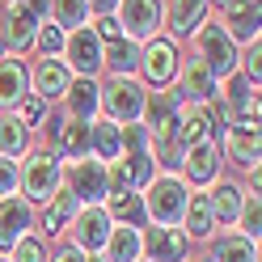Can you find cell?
I'll list each match as a JSON object with an SVG mask.
<instances>
[{
    "mask_svg": "<svg viewBox=\"0 0 262 262\" xmlns=\"http://www.w3.org/2000/svg\"><path fill=\"white\" fill-rule=\"evenodd\" d=\"M144 97H148V85L136 76H110L106 85H97V110L110 123H140L144 119Z\"/></svg>",
    "mask_w": 262,
    "mask_h": 262,
    "instance_id": "obj_1",
    "label": "cell"
},
{
    "mask_svg": "<svg viewBox=\"0 0 262 262\" xmlns=\"http://www.w3.org/2000/svg\"><path fill=\"white\" fill-rule=\"evenodd\" d=\"M148 199H144V216H152L157 224H165V228H178L186 216V203H190V190L182 178H173V173H161L152 178L148 186Z\"/></svg>",
    "mask_w": 262,
    "mask_h": 262,
    "instance_id": "obj_2",
    "label": "cell"
},
{
    "mask_svg": "<svg viewBox=\"0 0 262 262\" xmlns=\"http://www.w3.org/2000/svg\"><path fill=\"white\" fill-rule=\"evenodd\" d=\"M194 55L216 72V80L237 72V42L224 34L220 21H203L199 30H194Z\"/></svg>",
    "mask_w": 262,
    "mask_h": 262,
    "instance_id": "obj_3",
    "label": "cell"
},
{
    "mask_svg": "<svg viewBox=\"0 0 262 262\" xmlns=\"http://www.w3.org/2000/svg\"><path fill=\"white\" fill-rule=\"evenodd\" d=\"M63 182V165L55 152H30L26 165H21V190H26V203H47Z\"/></svg>",
    "mask_w": 262,
    "mask_h": 262,
    "instance_id": "obj_4",
    "label": "cell"
},
{
    "mask_svg": "<svg viewBox=\"0 0 262 262\" xmlns=\"http://www.w3.org/2000/svg\"><path fill=\"white\" fill-rule=\"evenodd\" d=\"M114 17L123 26V38L131 42H148L165 30V13H161V0H119Z\"/></svg>",
    "mask_w": 262,
    "mask_h": 262,
    "instance_id": "obj_5",
    "label": "cell"
},
{
    "mask_svg": "<svg viewBox=\"0 0 262 262\" xmlns=\"http://www.w3.org/2000/svg\"><path fill=\"white\" fill-rule=\"evenodd\" d=\"M102 38L93 34V26H80V30H68V34H63V63H68V72L72 76H97L106 68L102 63Z\"/></svg>",
    "mask_w": 262,
    "mask_h": 262,
    "instance_id": "obj_6",
    "label": "cell"
},
{
    "mask_svg": "<svg viewBox=\"0 0 262 262\" xmlns=\"http://www.w3.org/2000/svg\"><path fill=\"white\" fill-rule=\"evenodd\" d=\"M140 72H144V85H152V89H165L169 80L178 76V47L173 38H148V42H140Z\"/></svg>",
    "mask_w": 262,
    "mask_h": 262,
    "instance_id": "obj_7",
    "label": "cell"
},
{
    "mask_svg": "<svg viewBox=\"0 0 262 262\" xmlns=\"http://www.w3.org/2000/svg\"><path fill=\"white\" fill-rule=\"evenodd\" d=\"M68 190L76 194L80 203H102L106 194H110L106 161H97V157H76L72 169H68Z\"/></svg>",
    "mask_w": 262,
    "mask_h": 262,
    "instance_id": "obj_8",
    "label": "cell"
},
{
    "mask_svg": "<svg viewBox=\"0 0 262 262\" xmlns=\"http://www.w3.org/2000/svg\"><path fill=\"white\" fill-rule=\"evenodd\" d=\"M220 89V80H216V72L207 68V63L199 59V55H186V59H178V97L182 102H194V106H207L211 102V93Z\"/></svg>",
    "mask_w": 262,
    "mask_h": 262,
    "instance_id": "obj_9",
    "label": "cell"
},
{
    "mask_svg": "<svg viewBox=\"0 0 262 262\" xmlns=\"http://www.w3.org/2000/svg\"><path fill=\"white\" fill-rule=\"evenodd\" d=\"M178 140H182V148H190V144H216V114L207 106L182 102L178 106Z\"/></svg>",
    "mask_w": 262,
    "mask_h": 262,
    "instance_id": "obj_10",
    "label": "cell"
},
{
    "mask_svg": "<svg viewBox=\"0 0 262 262\" xmlns=\"http://www.w3.org/2000/svg\"><path fill=\"white\" fill-rule=\"evenodd\" d=\"M110 220L114 216L102 203H80V211H76V250H85V254L102 250L106 237H110Z\"/></svg>",
    "mask_w": 262,
    "mask_h": 262,
    "instance_id": "obj_11",
    "label": "cell"
},
{
    "mask_svg": "<svg viewBox=\"0 0 262 262\" xmlns=\"http://www.w3.org/2000/svg\"><path fill=\"white\" fill-rule=\"evenodd\" d=\"M34 224V211H30L26 199H17V194H5L0 199V250H13L21 237H26V228Z\"/></svg>",
    "mask_w": 262,
    "mask_h": 262,
    "instance_id": "obj_12",
    "label": "cell"
},
{
    "mask_svg": "<svg viewBox=\"0 0 262 262\" xmlns=\"http://www.w3.org/2000/svg\"><path fill=\"white\" fill-rule=\"evenodd\" d=\"M30 93V68L21 55H0V110H17V102Z\"/></svg>",
    "mask_w": 262,
    "mask_h": 262,
    "instance_id": "obj_13",
    "label": "cell"
},
{
    "mask_svg": "<svg viewBox=\"0 0 262 262\" xmlns=\"http://www.w3.org/2000/svg\"><path fill=\"white\" fill-rule=\"evenodd\" d=\"M220 26L233 42H254L258 38V0H228L220 9Z\"/></svg>",
    "mask_w": 262,
    "mask_h": 262,
    "instance_id": "obj_14",
    "label": "cell"
},
{
    "mask_svg": "<svg viewBox=\"0 0 262 262\" xmlns=\"http://www.w3.org/2000/svg\"><path fill=\"white\" fill-rule=\"evenodd\" d=\"M68 80H72V72H68L63 59H38L30 68V93L42 97V102H55V97H63Z\"/></svg>",
    "mask_w": 262,
    "mask_h": 262,
    "instance_id": "obj_15",
    "label": "cell"
},
{
    "mask_svg": "<svg viewBox=\"0 0 262 262\" xmlns=\"http://www.w3.org/2000/svg\"><path fill=\"white\" fill-rule=\"evenodd\" d=\"M224 157L241 169L258 165V123H228L224 131Z\"/></svg>",
    "mask_w": 262,
    "mask_h": 262,
    "instance_id": "obj_16",
    "label": "cell"
},
{
    "mask_svg": "<svg viewBox=\"0 0 262 262\" xmlns=\"http://www.w3.org/2000/svg\"><path fill=\"white\" fill-rule=\"evenodd\" d=\"M224 80H228V89L220 97H224L228 114H233V123H258V85H250L241 72L224 76Z\"/></svg>",
    "mask_w": 262,
    "mask_h": 262,
    "instance_id": "obj_17",
    "label": "cell"
},
{
    "mask_svg": "<svg viewBox=\"0 0 262 262\" xmlns=\"http://www.w3.org/2000/svg\"><path fill=\"white\" fill-rule=\"evenodd\" d=\"M59 102H63V114H68V119H80V123L97 119V80L93 76H72Z\"/></svg>",
    "mask_w": 262,
    "mask_h": 262,
    "instance_id": "obj_18",
    "label": "cell"
},
{
    "mask_svg": "<svg viewBox=\"0 0 262 262\" xmlns=\"http://www.w3.org/2000/svg\"><path fill=\"white\" fill-rule=\"evenodd\" d=\"M51 144H55V157H85L89 152V123H80V119H68V114H63V119H55L51 123Z\"/></svg>",
    "mask_w": 262,
    "mask_h": 262,
    "instance_id": "obj_19",
    "label": "cell"
},
{
    "mask_svg": "<svg viewBox=\"0 0 262 262\" xmlns=\"http://www.w3.org/2000/svg\"><path fill=\"white\" fill-rule=\"evenodd\" d=\"M38 26L21 5H9V21H5V34H0V42H5V51L9 55H26L30 47H34V34H38Z\"/></svg>",
    "mask_w": 262,
    "mask_h": 262,
    "instance_id": "obj_20",
    "label": "cell"
},
{
    "mask_svg": "<svg viewBox=\"0 0 262 262\" xmlns=\"http://www.w3.org/2000/svg\"><path fill=\"white\" fill-rule=\"evenodd\" d=\"M207 0H161V13H165V26L173 34H194L207 21Z\"/></svg>",
    "mask_w": 262,
    "mask_h": 262,
    "instance_id": "obj_21",
    "label": "cell"
},
{
    "mask_svg": "<svg viewBox=\"0 0 262 262\" xmlns=\"http://www.w3.org/2000/svg\"><path fill=\"white\" fill-rule=\"evenodd\" d=\"M148 262H186V233L165 224L148 228Z\"/></svg>",
    "mask_w": 262,
    "mask_h": 262,
    "instance_id": "obj_22",
    "label": "cell"
},
{
    "mask_svg": "<svg viewBox=\"0 0 262 262\" xmlns=\"http://www.w3.org/2000/svg\"><path fill=\"white\" fill-rule=\"evenodd\" d=\"M182 165H186V178L190 182H216V173H220V148L216 144H190V148L182 152Z\"/></svg>",
    "mask_w": 262,
    "mask_h": 262,
    "instance_id": "obj_23",
    "label": "cell"
},
{
    "mask_svg": "<svg viewBox=\"0 0 262 262\" xmlns=\"http://www.w3.org/2000/svg\"><path fill=\"white\" fill-rule=\"evenodd\" d=\"M178 106H182V97L173 89H152L144 97V127L148 131H161V127H173L178 123Z\"/></svg>",
    "mask_w": 262,
    "mask_h": 262,
    "instance_id": "obj_24",
    "label": "cell"
},
{
    "mask_svg": "<svg viewBox=\"0 0 262 262\" xmlns=\"http://www.w3.org/2000/svg\"><path fill=\"white\" fill-rule=\"evenodd\" d=\"M76 211H80V199H76V194L68 190V186H59L55 194H51V199H47V216H42V228H47V233H63V228H68L72 220H76Z\"/></svg>",
    "mask_w": 262,
    "mask_h": 262,
    "instance_id": "obj_25",
    "label": "cell"
},
{
    "mask_svg": "<svg viewBox=\"0 0 262 262\" xmlns=\"http://www.w3.org/2000/svg\"><path fill=\"white\" fill-rule=\"evenodd\" d=\"M102 63L110 68V76H136L140 72V42L119 38V42L102 47Z\"/></svg>",
    "mask_w": 262,
    "mask_h": 262,
    "instance_id": "obj_26",
    "label": "cell"
},
{
    "mask_svg": "<svg viewBox=\"0 0 262 262\" xmlns=\"http://www.w3.org/2000/svg\"><path fill=\"white\" fill-rule=\"evenodd\" d=\"M26 148H30V127L13 110H0V157L17 161Z\"/></svg>",
    "mask_w": 262,
    "mask_h": 262,
    "instance_id": "obj_27",
    "label": "cell"
},
{
    "mask_svg": "<svg viewBox=\"0 0 262 262\" xmlns=\"http://www.w3.org/2000/svg\"><path fill=\"white\" fill-rule=\"evenodd\" d=\"M207 207H211V216H216V224H233L237 211H241V186L237 182H211Z\"/></svg>",
    "mask_w": 262,
    "mask_h": 262,
    "instance_id": "obj_28",
    "label": "cell"
},
{
    "mask_svg": "<svg viewBox=\"0 0 262 262\" xmlns=\"http://www.w3.org/2000/svg\"><path fill=\"white\" fill-rule=\"evenodd\" d=\"M148 152L152 161H161L165 169H178L182 165V140H178V123L173 127H161V131H148Z\"/></svg>",
    "mask_w": 262,
    "mask_h": 262,
    "instance_id": "obj_29",
    "label": "cell"
},
{
    "mask_svg": "<svg viewBox=\"0 0 262 262\" xmlns=\"http://www.w3.org/2000/svg\"><path fill=\"white\" fill-rule=\"evenodd\" d=\"M140 233L131 224H119V228H110V237H106V262H136L140 258Z\"/></svg>",
    "mask_w": 262,
    "mask_h": 262,
    "instance_id": "obj_30",
    "label": "cell"
},
{
    "mask_svg": "<svg viewBox=\"0 0 262 262\" xmlns=\"http://www.w3.org/2000/svg\"><path fill=\"white\" fill-rule=\"evenodd\" d=\"M89 148L97 152V161H114L119 157V123L89 119Z\"/></svg>",
    "mask_w": 262,
    "mask_h": 262,
    "instance_id": "obj_31",
    "label": "cell"
},
{
    "mask_svg": "<svg viewBox=\"0 0 262 262\" xmlns=\"http://www.w3.org/2000/svg\"><path fill=\"white\" fill-rule=\"evenodd\" d=\"M51 17L55 26L68 34V30H80V26H89V0H51Z\"/></svg>",
    "mask_w": 262,
    "mask_h": 262,
    "instance_id": "obj_32",
    "label": "cell"
},
{
    "mask_svg": "<svg viewBox=\"0 0 262 262\" xmlns=\"http://www.w3.org/2000/svg\"><path fill=\"white\" fill-rule=\"evenodd\" d=\"M106 199H110V216H119L123 224H131V228H140L144 224V199H140V194L136 190H114V194H106Z\"/></svg>",
    "mask_w": 262,
    "mask_h": 262,
    "instance_id": "obj_33",
    "label": "cell"
},
{
    "mask_svg": "<svg viewBox=\"0 0 262 262\" xmlns=\"http://www.w3.org/2000/svg\"><path fill=\"white\" fill-rule=\"evenodd\" d=\"M182 224L190 228V237H199V241L211 237V228H216V216H211V207H207V194H190Z\"/></svg>",
    "mask_w": 262,
    "mask_h": 262,
    "instance_id": "obj_34",
    "label": "cell"
},
{
    "mask_svg": "<svg viewBox=\"0 0 262 262\" xmlns=\"http://www.w3.org/2000/svg\"><path fill=\"white\" fill-rule=\"evenodd\" d=\"M216 262H258V245L245 241V237H220Z\"/></svg>",
    "mask_w": 262,
    "mask_h": 262,
    "instance_id": "obj_35",
    "label": "cell"
},
{
    "mask_svg": "<svg viewBox=\"0 0 262 262\" xmlns=\"http://www.w3.org/2000/svg\"><path fill=\"white\" fill-rule=\"evenodd\" d=\"M237 220H241V237L258 245V224H262V211H258V190L241 194V211H237Z\"/></svg>",
    "mask_w": 262,
    "mask_h": 262,
    "instance_id": "obj_36",
    "label": "cell"
},
{
    "mask_svg": "<svg viewBox=\"0 0 262 262\" xmlns=\"http://www.w3.org/2000/svg\"><path fill=\"white\" fill-rule=\"evenodd\" d=\"M34 47L42 51V59H59V51H63V30H59L55 21H42L38 34H34Z\"/></svg>",
    "mask_w": 262,
    "mask_h": 262,
    "instance_id": "obj_37",
    "label": "cell"
},
{
    "mask_svg": "<svg viewBox=\"0 0 262 262\" xmlns=\"http://www.w3.org/2000/svg\"><path fill=\"white\" fill-rule=\"evenodd\" d=\"M13 114H17L26 127H42V119H47V102H42V97H34V93H26Z\"/></svg>",
    "mask_w": 262,
    "mask_h": 262,
    "instance_id": "obj_38",
    "label": "cell"
},
{
    "mask_svg": "<svg viewBox=\"0 0 262 262\" xmlns=\"http://www.w3.org/2000/svg\"><path fill=\"white\" fill-rule=\"evenodd\" d=\"M9 254H13V262H47V250H42L38 237H21Z\"/></svg>",
    "mask_w": 262,
    "mask_h": 262,
    "instance_id": "obj_39",
    "label": "cell"
},
{
    "mask_svg": "<svg viewBox=\"0 0 262 262\" xmlns=\"http://www.w3.org/2000/svg\"><path fill=\"white\" fill-rule=\"evenodd\" d=\"M17 186H21V165L9 161V157H0V199L5 194H17Z\"/></svg>",
    "mask_w": 262,
    "mask_h": 262,
    "instance_id": "obj_40",
    "label": "cell"
},
{
    "mask_svg": "<svg viewBox=\"0 0 262 262\" xmlns=\"http://www.w3.org/2000/svg\"><path fill=\"white\" fill-rule=\"evenodd\" d=\"M89 26H93V34L102 38V42H119V38H123L119 17H97V21H89Z\"/></svg>",
    "mask_w": 262,
    "mask_h": 262,
    "instance_id": "obj_41",
    "label": "cell"
},
{
    "mask_svg": "<svg viewBox=\"0 0 262 262\" xmlns=\"http://www.w3.org/2000/svg\"><path fill=\"white\" fill-rule=\"evenodd\" d=\"M21 9H26L34 21H51V0H21Z\"/></svg>",
    "mask_w": 262,
    "mask_h": 262,
    "instance_id": "obj_42",
    "label": "cell"
},
{
    "mask_svg": "<svg viewBox=\"0 0 262 262\" xmlns=\"http://www.w3.org/2000/svg\"><path fill=\"white\" fill-rule=\"evenodd\" d=\"M114 9H119V0H89V13L97 17H114Z\"/></svg>",
    "mask_w": 262,
    "mask_h": 262,
    "instance_id": "obj_43",
    "label": "cell"
},
{
    "mask_svg": "<svg viewBox=\"0 0 262 262\" xmlns=\"http://www.w3.org/2000/svg\"><path fill=\"white\" fill-rule=\"evenodd\" d=\"M55 262H93V258H89L85 250H76V245H72V250H59V254H55Z\"/></svg>",
    "mask_w": 262,
    "mask_h": 262,
    "instance_id": "obj_44",
    "label": "cell"
},
{
    "mask_svg": "<svg viewBox=\"0 0 262 262\" xmlns=\"http://www.w3.org/2000/svg\"><path fill=\"white\" fill-rule=\"evenodd\" d=\"M207 5H220V9H224V5H228V0H207Z\"/></svg>",
    "mask_w": 262,
    "mask_h": 262,
    "instance_id": "obj_45",
    "label": "cell"
},
{
    "mask_svg": "<svg viewBox=\"0 0 262 262\" xmlns=\"http://www.w3.org/2000/svg\"><path fill=\"white\" fill-rule=\"evenodd\" d=\"M5 5H21V0H5Z\"/></svg>",
    "mask_w": 262,
    "mask_h": 262,
    "instance_id": "obj_46",
    "label": "cell"
},
{
    "mask_svg": "<svg viewBox=\"0 0 262 262\" xmlns=\"http://www.w3.org/2000/svg\"><path fill=\"white\" fill-rule=\"evenodd\" d=\"M0 55H5V42H0Z\"/></svg>",
    "mask_w": 262,
    "mask_h": 262,
    "instance_id": "obj_47",
    "label": "cell"
},
{
    "mask_svg": "<svg viewBox=\"0 0 262 262\" xmlns=\"http://www.w3.org/2000/svg\"><path fill=\"white\" fill-rule=\"evenodd\" d=\"M207 262H216V258H207Z\"/></svg>",
    "mask_w": 262,
    "mask_h": 262,
    "instance_id": "obj_48",
    "label": "cell"
},
{
    "mask_svg": "<svg viewBox=\"0 0 262 262\" xmlns=\"http://www.w3.org/2000/svg\"><path fill=\"white\" fill-rule=\"evenodd\" d=\"M0 262H9V258H0Z\"/></svg>",
    "mask_w": 262,
    "mask_h": 262,
    "instance_id": "obj_49",
    "label": "cell"
}]
</instances>
